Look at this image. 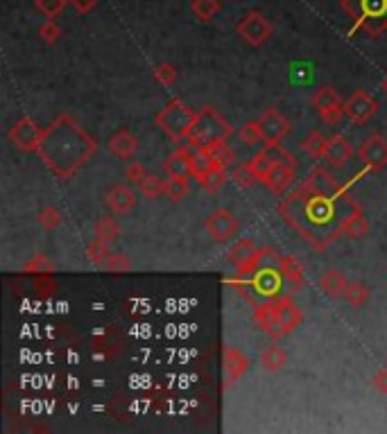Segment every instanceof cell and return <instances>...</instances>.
Listing matches in <instances>:
<instances>
[{
    "label": "cell",
    "instance_id": "obj_43",
    "mask_svg": "<svg viewBox=\"0 0 387 434\" xmlns=\"http://www.w3.org/2000/svg\"><path fill=\"white\" fill-rule=\"evenodd\" d=\"M238 136L240 140H243L245 145H256L263 140V134H261V129H258V123L253 120V123H245L243 127L238 129Z\"/></svg>",
    "mask_w": 387,
    "mask_h": 434
},
{
    "label": "cell",
    "instance_id": "obj_36",
    "mask_svg": "<svg viewBox=\"0 0 387 434\" xmlns=\"http://www.w3.org/2000/svg\"><path fill=\"white\" fill-rule=\"evenodd\" d=\"M23 272L25 274H52L55 272V262H52L46 254H36V256H32L28 262H25L23 265Z\"/></svg>",
    "mask_w": 387,
    "mask_h": 434
},
{
    "label": "cell",
    "instance_id": "obj_41",
    "mask_svg": "<svg viewBox=\"0 0 387 434\" xmlns=\"http://www.w3.org/2000/svg\"><path fill=\"white\" fill-rule=\"evenodd\" d=\"M34 5L48 19H57L64 11V7L69 5V0H34Z\"/></svg>",
    "mask_w": 387,
    "mask_h": 434
},
{
    "label": "cell",
    "instance_id": "obj_18",
    "mask_svg": "<svg viewBox=\"0 0 387 434\" xmlns=\"http://www.w3.org/2000/svg\"><path fill=\"white\" fill-rule=\"evenodd\" d=\"M276 317H278V321L283 324L286 331L290 333V331H295V328L303 321V312H301V308L288 294V296L276 299Z\"/></svg>",
    "mask_w": 387,
    "mask_h": 434
},
{
    "label": "cell",
    "instance_id": "obj_31",
    "mask_svg": "<svg viewBox=\"0 0 387 434\" xmlns=\"http://www.w3.org/2000/svg\"><path fill=\"white\" fill-rule=\"evenodd\" d=\"M313 107L317 111H324V109H331V107H338V104H342L340 100V93L336 88H331V86H322L317 91V93L313 95Z\"/></svg>",
    "mask_w": 387,
    "mask_h": 434
},
{
    "label": "cell",
    "instance_id": "obj_23",
    "mask_svg": "<svg viewBox=\"0 0 387 434\" xmlns=\"http://www.w3.org/2000/svg\"><path fill=\"white\" fill-rule=\"evenodd\" d=\"M346 279L340 269H326L322 276H319V289L331 296V299H338V296H344V289H346Z\"/></svg>",
    "mask_w": 387,
    "mask_h": 434
},
{
    "label": "cell",
    "instance_id": "obj_27",
    "mask_svg": "<svg viewBox=\"0 0 387 434\" xmlns=\"http://www.w3.org/2000/svg\"><path fill=\"white\" fill-rule=\"evenodd\" d=\"M326 148H328V140L319 134V131H311V134L301 140V152L313 156V159H322V156H326Z\"/></svg>",
    "mask_w": 387,
    "mask_h": 434
},
{
    "label": "cell",
    "instance_id": "obj_4",
    "mask_svg": "<svg viewBox=\"0 0 387 434\" xmlns=\"http://www.w3.org/2000/svg\"><path fill=\"white\" fill-rule=\"evenodd\" d=\"M342 9L373 38L387 30V0H342Z\"/></svg>",
    "mask_w": 387,
    "mask_h": 434
},
{
    "label": "cell",
    "instance_id": "obj_46",
    "mask_svg": "<svg viewBox=\"0 0 387 434\" xmlns=\"http://www.w3.org/2000/svg\"><path fill=\"white\" fill-rule=\"evenodd\" d=\"M148 177V170H145V165L143 163H129L127 167H125V179L129 181V183H139Z\"/></svg>",
    "mask_w": 387,
    "mask_h": 434
},
{
    "label": "cell",
    "instance_id": "obj_20",
    "mask_svg": "<svg viewBox=\"0 0 387 434\" xmlns=\"http://www.w3.org/2000/svg\"><path fill=\"white\" fill-rule=\"evenodd\" d=\"M281 269L286 276V283H288V292L295 294L301 292L303 285H306V276H303V267L297 258L292 256H281Z\"/></svg>",
    "mask_w": 387,
    "mask_h": 434
},
{
    "label": "cell",
    "instance_id": "obj_25",
    "mask_svg": "<svg viewBox=\"0 0 387 434\" xmlns=\"http://www.w3.org/2000/svg\"><path fill=\"white\" fill-rule=\"evenodd\" d=\"M197 179H199V183H202V188L204 190H208V192H216V190H220L224 183H226V179H229V175H226V170L224 167H220V165H211L206 172H202V175H197Z\"/></svg>",
    "mask_w": 387,
    "mask_h": 434
},
{
    "label": "cell",
    "instance_id": "obj_30",
    "mask_svg": "<svg viewBox=\"0 0 387 434\" xmlns=\"http://www.w3.org/2000/svg\"><path fill=\"white\" fill-rule=\"evenodd\" d=\"M367 299H369V287L365 283H360V281H353L346 285L344 289V301L349 304L351 308H363L367 304Z\"/></svg>",
    "mask_w": 387,
    "mask_h": 434
},
{
    "label": "cell",
    "instance_id": "obj_2",
    "mask_svg": "<svg viewBox=\"0 0 387 434\" xmlns=\"http://www.w3.org/2000/svg\"><path fill=\"white\" fill-rule=\"evenodd\" d=\"M98 150L96 138H91L69 113H61L39 143L36 154L50 172L59 179H71Z\"/></svg>",
    "mask_w": 387,
    "mask_h": 434
},
{
    "label": "cell",
    "instance_id": "obj_9",
    "mask_svg": "<svg viewBox=\"0 0 387 434\" xmlns=\"http://www.w3.org/2000/svg\"><path fill=\"white\" fill-rule=\"evenodd\" d=\"M44 131L32 118H21V120L9 129V140L16 145L21 152H36L39 143L44 138Z\"/></svg>",
    "mask_w": 387,
    "mask_h": 434
},
{
    "label": "cell",
    "instance_id": "obj_3",
    "mask_svg": "<svg viewBox=\"0 0 387 434\" xmlns=\"http://www.w3.org/2000/svg\"><path fill=\"white\" fill-rule=\"evenodd\" d=\"M245 281H247V289L243 299L249 301L253 308L265 304V301H274L290 294L283 269H281V254L272 247H263V256L258 260V265L245 276Z\"/></svg>",
    "mask_w": 387,
    "mask_h": 434
},
{
    "label": "cell",
    "instance_id": "obj_47",
    "mask_svg": "<svg viewBox=\"0 0 387 434\" xmlns=\"http://www.w3.org/2000/svg\"><path fill=\"white\" fill-rule=\"evenodd\" d=\"M344 104H338V107H331V109H324V111H319V115H322V120L326 125H338L342 120V115H344Z\"/></svg>",
    "mask_w": 387,
    "mask_h": 434
},
{
    "label": "cell",
    "instance_id": "obj_22",
    "mask_svg": "<svg viewBox=\"0 0 387 434\" xmlns=\"http://www.w3.org/2000/svg\"><path fill=\"white\" fill-rule=\"evenodd\" d=\"M109 150L116 156H120V159H131V156L139 152V140H136L134 134H131V131L120 129V131H116V134L111 136Z\"/></svg>",
    "mask_w": 387,
    "mask_h": 434
},
{
    "label": "cell",
    "instance_id": "obj_17",
    "mask_svg": "<svg viewBox=\"0 0 387 434\" xmlns=\"http://www.w3.org/2000/svg\"><path fill=\"white\" fill-rule=\"evenodd\" d=\"M106 206H109L116 215H127L131 208H134L139 202H136V192L131 190L129 186H125V183H116V186L106 192L104 197Z\"/></svg>",
    "mask_w": 387,
    "mask_h": 434
},
{
    "label": "cell",
    "instance_id": "obj_1",
    "mask_svg": "<svg viewBox=\"0 0 387 434\" xmlns=\"http://www.w3.org/2000/svg\"><path fill=\"white\" fill-rule=\"evenodd\" d=\"M360 204L338 179L324 167H315L308 179L301 181L278 204V215L295 229L315 252H324L344 235V224L360 213Z\"/></svg>",
    "mask_w": 387,
    "mask_h": 434
},
{
    "label": "cell",
    "instance_id": "obj_29",
    "mask_svg": "<svg viewBox=\"0 0 387 434\" xmlns=\"http://www.w3.org/2000/svg\"><path fill=\"white\" fill-rule=\"evenodd\" d=\"M369 233V219L363 215V210L356 215H351L349 219H346V224H344V235L349 240H360V238H365V235Z\"/></svg>",
    "mask_w": 387,
    "mask_h": 434
},
{
    "label": "cell",
    "instance_id": "obj_8",
    "mask_svg": "<svg viewBox=\"0 0 387 434\" xmlns=\"http://www.w3.org/2000/svg\"><path fill=\"white\" fill-rule=\"evenodd\" d=\"M236 30L249 46L258 48L263 43H268V38L274 32V25H272V21L268 16L261 14V11H249V14H245L243 19H240Z\"/></svg>",
    "mask_w": 387,
    "mask_h": 434
},
{
    "label": "cell",
    "instance_id": "obj_40",
    "mask_svg": "<svg viewBox=\"0 0 387 434\" xmlns=\"http://www.w3.org/2000/svg\"><path fill=\"white\" fill-rule=\"evenodd\" d=\"M36 219L44 229H57L61 224V213L55 206H44L41 210H39Z\"/></svg>",
    "mask_w": 387,
    "mask_h": 434
},
{
    "label": "cell",
    "instance_id": "obj_11",
    "mask_svg": "<svg viewBox=\"0 0 387 434\" xmlns=\"http://www.w3.org/2000/svg\"><path fill=\"white\" fill-rule=\"evenodd\" d=\"M238 219L236 215L231 213V210H226V208H218V210H213V213L208 215L206 219V231L213 240H231L233 235L238 233Z\"/></svg>",
    "mask_w": 387,
    "mask_h": 434
},
{
    "label": "cell",
    "instance_id": "obj_50",
    "mask_svg": "<svg viewBox=\"0 0 387 434\" xmlns=\"http://www.w3.org/2000/svg\"><path fill=\"white\" fill-rule=\"evenodd\" d=\"M383 91H385V93H387V77H385V80H383Z\"/></svg>",
    "mask_w": 387,
    "mask_h": 434
},
{
    "label": "cell",
    "instance_id": "obj_15",
    "mask_svg": "<svg viewBox=\"0 0 387 434\" xmlns=\"http://www.w3.org/2000/svg\"><path fill=\"white\" fill-rule=\"evenodd\" d=\"M222 364H224V387H231L236 380H240L247 373L249 358L245 355V351H240L238 346H224Z\"/></svg>",
    "mask_w": 387,
    "mask_h": 434
},
{
    "label": "cell",
    "instance_id": "obj_14",
    "mask_svg": "<svg viewBox=\"0 0 387 434\" xmlns=\"http://www.w3.org/2000/svg\"><path fill=\"white\" fill-rule=\"evenodd\" d=\"M344 111L356 125H365L369 118H373V113L378 111V104L367 91H356V93L344 102Z\"/></svg>",
    "mask_w": 387,
    "mask_h": 434
},
{
    "label": "cell",
    "instance_id": "obj_5",
    "mask_svg": "<svg viewBox=\"0 0 387 434\" xmlns=\"http://www.w3.org/2000/svg\"><path fill=\"white\" fill-rule=\"evenodd\" d=\"M233 134L231 131V125L224 120V118L213 109V107H202L197 111V118H195V125L189 134V140L195 148H211V145H218V143H226Z\"/></svg>",
    "mask_w": 387,
    "mask_h": 434
},
{
    "label": "cell",
    "instance_id": "obj_37",
    "mask_svg": "<svg viewBox=\"0 0 387 434\" xmlns=\"http://www.w3.org/2000/svg\"><path fill=\"white\" fill-rule=\"evenodd\" d=\"M32 292L36 299H50L57 292V283L55 279H50V274H39L32 283Z\"/></svg>",
    "mask_w": 387,
    "mask_h": 434
},
{
    "label": "cell",
    "instance_id": "obj_34",
    "mask_svg": "<svg viewBox=\"0 0 387 434\" xmlns=\"http://www.w3.org/2000/svg\"><path fill=\"white\" fill-rule=\"evenodd\" d=\"M191 9H193L195 19H199L202 23H208L220 11V0H193Z\"/></svg>",
    "mask_w": 387,
    "mask_h": 434
},
{
    "label": "cell",
    "instance_id": "obj_26",
    "mask_svg": "<svg viewBox=\"0 0 387 434\" xmlns=\"http://www.w3.org/2000/svg\"><path fill=\"white\" fill-rule=\"evenodd\" d=\"M208 159L213 161V165H220V167H231L236 163V152L229 148L226 143H218V145H211V148H202Z\"/></svg>",
    "mask_w": 387,
    "mask_h": 434
},
{
    "label": "cell",
    "instance_id": "obj_13",
    "mask_svg": "<svg viewBox=\"0 0 387 434\" xmlns=\"http://www.w3.org/2000/svg\"><path fill=\"white\" fill-rule=\"evenodd\" d=\"M256 123L265 143H281L290 131V123L276 109H265Z\"/></svg>",
    "mask_w": 387,
    "mask_h": 434
},
{
    "label": "cell",
    "instance_id": "obj_33",
    "mask_svg": "<svg viewBox=\"0 0 387 434\" xmlns=\"http://www.w3.org/2000/svg\"><path fill=\"white\" fill-rule=\"evenodd\" d=\"M231 181L238 188H251L253 183L258 181V177L253 172L251 163H240V165H233V170H231Z\"/></svg>",
    "mask_w": 387,
    "mask_h": 434
},
{
    "label": "cell",
    "instance_id": "obj_19",
    "mask_svg": "<svg viewBox=\"0 0 387 434\" xmlns=\"http://www.w3.org/2000/svg\"><path fill=\"white\" fill-rule=\"evenodd\" d=\"M295 179H297V167H292V165H276L270 172V177L265 179L263 183L274 195H283L286 190H290V186L295 183Z\"/></svg>",
    "mask_w": 387,
    "mask_h": 434
},
{
    "label": "cell",
    "instance_id": "obj_42",
    "mask_svg": "<svg viewBox=\"0 0 387 434\" xmlns=\"http://www.w3.org/2000/svg\"><path fill=\"white\" fill-rule=\"evenodd\" d=\"M102 267L109 274H125V272L131 269V260L125 254H111L109 258H106V262Z\"/></svg>",
    "mask_w": 387,
    "mask_h": 434
},
{
    "label": "cell",
    "instance_id": "obj_45",
    "mask_svg": "<svg viewBox=\"0 0 387 434\" xmlns=\"http://www.w3.org/2000/svg\"><path fill=\"white\" fill-rule=\"evenodd\" d=\"M39 36H41L46 43H55L57 38L61 36V30H59V25H57L55 21L48 19V21L41 25V28H39Z\"/></svg>",
    "mask_w": 387,
    "mask_h": 434
},
{
    "label": "cell",
    "instance_id": "obj_21",
    "mask_svg": "<svg viewBox=\"0 0 387 434\" xmlns=\"http://www.w3.org/2000/svg\"><path fill=\"white\" fill-rule=\"evenodd\" d=\"M353 156V148L349 145L344 136H333L328 140V148H326V161L333 167H342L344 163H349V159Z\"/></svg>",
    "mask_w": 387,
    "mask_h": 434
},
{
    "label": "cell",
    "instance_id": "obj_48",
    "mask_svg": "<svg viewBox=\"0 0 387 434\" xmlns=\"http://www.w3.org/2000/svg\"><path fill=\"white\" fill-rule=\"evenodd\" d=\"M69 5H73L79 14H91L98 7V0H69Z\"/></svg>",
    "mask_w": 387,
    "mask_h": 434
},
{
    "label": "cell",
    "instance_id": "obj_24",
    "mask_svg": "<svg viewBox=\"0 0 387 434\" xmlns=\"http://www.w3.org/2000/svg\"><path fill=\"white\" fill-rule=\"evenodd\" d=\"M261 366L265 371H270V373H276V371H281L286 362H288V355L281 346H276V344H270V346H265L261 351V358H258Z\"/></svg>",
    "mask_w": 387,
    "mask_h": 434
},
{
    "label": "cell",
    "instance_id": "obj_28",
    "mask_svg": "<svg viewBox=\"0 0 387 434\" xmlns=\"http://www.w3.org/2000/svg\"><path fill=\"white\" fill-rule=\"evenodd\" d=\"M253 252H256V247H253V242L249 238H243V240H238L231 249H229V260H231V265L238 269V267H243L245 262L253 256Z\"/></svg>",
    "mask_w": 387,
    "mask_h": 434
},
{
    "label": "cell",
    "instance_id": "obj_39",
    "mask_svg": "<svg viewBox=\"0 0 387 434\" xmlns=\"http://www.w3.org/2000/svg\"><path fill=\"white\" fill-rule=\"evenodd\" d=\"M139 190H141V195L145 197V200H156L159 195L166 192V181H161L159 177L148 175L139 183Z\"/></svg>",
    "mask_w": 387,
    "mask_h": 434
},
{
    "label": "cell",
    "instance_id": "obj_38",
    "mask_svg": "<svg viewBox=\"0 0 387 434\" xmlns=\"http://www.w3.org/2000/svg\"><path fill=\"white\" fill-rule=\"evenodd\" d=\"M111 256L109 252V242H104V240H93L89 247H86V258L89 262H93V265H104L106 258Z\"/></svg>",
    "mask_w": 387,
    "mask_h": 434
},
{
    "label": "cell",
    "instance_id": "obj_32",
    "mask_svg": "<svg viewBox=\"0 0 387 434\" xmlns=\"http://www.w3.org/2000/svg\"><path fill=\"white\" fill-rule=\"evenodd\" d=\"M93 233H96V238L104 240V242H114L118 235H120V227H118V222L114 217H100L96 222V227H93Z\"/></svg>",
    "mask_w": 387,
    "mask_h": 434
},
{
    "label": "cell",
    "instance_id": "obj_10",
    "mask_svg": "<svg viewBox=\"0 0 387 434\" xmlns=\"http://www.w3.org/2000/svg\"><path fill=\"white\" fill-rule=\"evenodd\" d=\"M253 324H256L268 337H272V341L281 339L288 333L283 328V324L278 321V317H276V299L274 301H265V304L253 308Z\"/></svg>",
    "mask_w": 387,
    "mask_h": 434
},
{
    "label": "cell",
    "instance_id": "obj_6",
    "mask_svg": "<svg viewBox=\"0 0 387 434\" xmlns=\"http://www.w3.org/2000/svg\"><path fill=\"white\" fill-rule=\"evenodd\" d=\"M197 111L191 107H186L181 100H170L166 107L156 113V125L164 129V134H168L172 140L189 138L191 129L195 125Z\"/></svg>",
    "mask_w": 387,
    "mask_h": 434
},
{
    "label": "cell",
    "instance_id": "obj_44",
    "mask_svg": "<svg viewBox=\"0 0 387 434\" xmlns=\"http://www.w3.org/2000/svg\"><path fill=\"white\" fill-rule=\"evenodd\" d=\"M152 75H154V80H156L159 84H161V86H170L172 82L177 80L175 66H170V63H159V66H154Z\"/></svg>",
    "mask_w": 387,
    "mask_h": 434
},
{
    "label": "cell",
    "instance_id": "obj_16",
    "mask_svg": "<svg viewBox=\"0 0 387 434\" xmlns=\"http://www.w3.org/2000/svg\"><path fill=\"white\" fill-rule=\"evenodd\" d=\"M199 148L195 145H189V148H181L177 152H172L164 167L168 170L170 177H191L195 172V154H197Z\"/></svg>",
    "mask_w": 387,
    "mask_h": 434
},
{
    "label": "cell",
    "instance_id": "obj_35",
    "mask_svg": "<svg viewBox=\"0 0 387 434\" xmlns=\"http://www.w3.org/2000/svg\"><path fill=\"white\" fill-rule=\"evenodd\" d=\"M189 192H191L189 177H170V179H166V195L170 197L172 202H181Z\"/></svg>",
    "mask_w": 387,
    "mask_h": 434
},
{
    "label": "cell",
    "instance_id": "obj_49",
    "mask_svg": "<svg viewBox=\"0 0 387 434\" xmlns=\"http://www.w3.org/2000/svg\"><path fill=\"white\" fill-rule=\"evenodd\" d=\"M373 387H376V391H381V393H387V366L378 369L376 376H373Z\"/></svg>",
    "mask_w": 387,
    "mask_h": 434
},
{
    "label": "cell",
    "instance_id": "obj_7",
    "mask_svg": "<svg viewBox=\"0 0 387 434\" xmlns=\"http://www.w3.org/2000/svg\"><path fill=\"white\" fill-rule=\"evenodd\" d=\"M253 172H256L258 181L263 183L265 179L270 177V172L276 167V165H292V167H299V161L292 156L288 150L281 148V143H268L265 148L253 156L249 161Z\"/></svg>",
    "mask_w": 387,
    "mask_h": 434
},
{
    "label": "cell",
    "instance_id": "obj_12",
    "mask_svg": "<svg viewBox=\"0 0 387 434\" xmlns=\"http://www.w3.org/2000/svg\"><path fill=\"white\" fill-rule=\"evenodd\" d=\"M360 161H363L371 172H378L387 165V140L381 134H371L358 150Z\"/></svg>",
    "mask_w": 387,
    "mask_h": 434
}]
</instances>
